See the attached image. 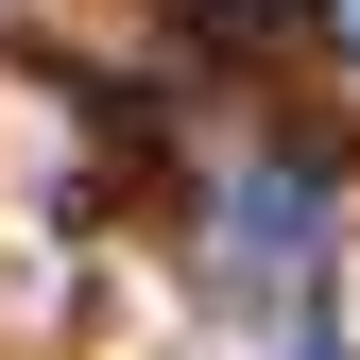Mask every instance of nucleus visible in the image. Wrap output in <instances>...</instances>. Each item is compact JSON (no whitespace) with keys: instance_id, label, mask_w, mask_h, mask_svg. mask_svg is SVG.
<instances>
[{"instance_id":"nucleus-1","label":"nucleus","mask_w":360,"mask_h":360,"mask_svg":"<svg viewBox=\"0 0 360 360\" xmlns=\"http://www.w3.org/2000/svg\"><path fill=\"white\" fill-rule=\"evenodd\" d=\"M326 34H343V52H360V0H326Z\"/></svg>"}]
</instances>
